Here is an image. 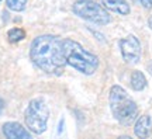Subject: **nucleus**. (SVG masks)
<instances>
[{
	"label": "nucleus",
	"instance_id": "obj_5",
	"mask_svg": "<svg viewBox=\"0 0 152 139\" xmlns=\"http://www.w3.org/2000/svg\"><path fill=\"white\" fill-rule=\"evenodd\" d=\"M49 118V110L48 106L42 101V100H33L30 101L26 114H24V119H26V125L27 128L37 135H41L47 131V122Z\"/></svg>",
	"mask_w": 152,
	"mask_h": 139
},
{
	"label": "nucleus",
	"instance_id": "obj_13",
	"mask_svg": "<svg viewBox=\"0 0 152 139\" xmlns=\"http://www.w3.org/2000/svg\"><path fill=\"white\" fill-rule=\"evenodd\" d=\"M138 3L144 9H152V0H138Z\"/></svg>",
	"mask_w": 152,
	"mask_h": 139
},
{
	"label": "nucleus",
	"instance_id": "obj_14",
	"mask_svg": "<svg viewBox=\"0 0 152 139\" xmlns=\"http://www.w3.org/2000/svg\"><path fill=\"white\" fill-rule=\"evenodd\" d=\"M62 127H64V119H61L59 121V128H58V132H59V134L62 132Z\"/></svg>",
	"mask_w": 152,
	"mask_h": 139
},
{
	"label": "nucleus",
	"instance_id": "obj_4",
	"mask_svg": "<svg viewBox=\"0 0 152 139\" xmlns=\"http://www.w3.org/2000/svg\"><path fill=\"white\" fill-rule=\"evenodd\" d=\"M72 11L77 17L99 25H106L111 23V16L109 14V11L93 0H77L72 6Z\"/></svg>",
	"mask_w": 152,
	"mask_h": 139
},
{
	"label": "nucleus",
	"instance_id": "obj_2",
	"mask_svg": "<svg viewBox=\"0 0 152 139\" xmlns=\"http://www.w3.org/2000/svg\"><path fill=\"white\" fill-rule=\"evenodd\" d=\"M64 45V55L68 65L79 70L83 75H93L99 68V58L94 54L89 52L82 47L79 42H76L71 38H65L62 41Z\"/></svg>",
	"mask_w": 152,
	"mask_h": 139
},
{
	"label": "nucleus",
	"instance_id": "obj_16",
	"mask_svg": "<svg viewBox=\"0 0 152 139\" xmlns=\"http://www.w3.org/2000/svg\"><path fill=\"white\" fill-rule=\"evenodd\" d=\"M118 139H132V138H130V136H127V135H123V136H120Z\"/></svg>",
	"mask_w": 152,
	"mask_h": 139
},
{
	"label": "nucleus",
	"instance_id": "obj_11",
	"mask_svg": "<svg viewBox=\"0 0 152 139\" xmlns=\"http://www.w3.org/2000/svg\"><path fill=\"white\" fill-rule=\"evenodd\" d=\"M24 38H26V32H24L23 28L14 27V28H11V30H9V32H7V39H9V42H11V44L20 42Z\"/></svg>",
	"mask_w": 152,
	"mask_h": 139
},
{
	"label": "nucleus",
	"instance_id": "obj_9",
	"mask_svg": "<svg viewBox=\"0 0 152 139\" xmlns=\"http://www.w3.org/2000/svg\"><path fill=\"white\" fill-rule=\"evenodd\" d=\"M102 3L106 10L113 11L120 16H128L131 11L130 4L125 0H102Z\"/></svg>",
	"mask_w": 152,
	"mask_h": 139
},
{
	"label": "nucleus",
	"instance_id": "obj_8",
	"mask_svg": "<svg viewBox=\"0 0 152 139\" xmlns=\"http://www.w3.org/2000/svg\"><path fill=\"white\" fill-rule=\"evenodd\" d=\"M134 134L137 135V138L140 139H148L152 134V119L151 117L145 114L137 119L135 125H134Z\"/></svg>",
	"mask_w": 152,
	"mask_h": 139
},
{
	"label": "nucleus",
	"instance_id": "obj_7",
	"mask_svg": "<svg viewBox=\"0 0 152 139\" xmlns=\"http://www.w3.org/2000/svg\"><path fill=\"white\" fill-rule=\"evenodd\" d=\"M3 134L7 139H31V135L27 129L18 122H6L3 125Z\"/></svg>",
	"mask_w": 152,
	"mask_h": 139
},
{
	"label": "nucleus",
	"instance_id": "obj_3",
	"mask_svg": "<svg viewBox=\"0 0 152 139\" xmlns=\"http://www.w3.org/2000/svg\"><path fill=\"white\" fill-rule=\"evenodd\" d=\"M110 108L114 118L123 125H130L138 115V107L130 94L120 86H113L109 94Z\"/></svg>",
	"mask_w": 152,
	"mask_h": 139
},
{
	"label": "nucleus",
	"instance_id": "obj_17",
	"mask_svg": "<svg viewBox=\"0 0 152 139\" xmlns=\"http://www.w3.org/2000/svg\"><path fill=\"white\" fill-rule=\"evenodd\" d=\"M148 25L152 28V17H149V20H148Z\"/></svg>",
	"mask_w": 152,
	"mask_h": 139
},
{
	"label": "nucleus",
	"instance_id": "obj_12",
	"mask_svg": "<svg viewBox=\"0 0 152 139\" xmlns=\"http://www.w3.org/2000/svg\"><path fill=\"white\" fill-rule=\"evenodd\" d=\"M6 4H7V7H9L10 10L20 13V11L26 10L27 0H6Z\"/></svg>",
	"mask_w": 152,
	"mask_h": 139
},
{
	"label": "nucleus",
	"instance_id": "obj_1",
	"mask_svg": "<svg viewBox=\"0 0 152 139\" xmlns=\"http://www.w3.org/2000/svg\"><path fill=\"white\" fill-rule=\"evenodd\" d=\"M62 41L64 39L51 34L37 37L30 47V59L45 73L61 75L66 65Z\"/></svg>",
	"mask_w": 152,
	"mask_h": 139
},
{
	"label": "nucleus",
	"instance_id": "obj_18",
	"mask_svg": "<svg viewBox=\"0 0 152 139\" xmlns=\"http://www.w3.org/2000/svg\"><path fill=\"white\" fill-rule=\"evenodd\" d=\"M0 3H1V0H0Z\"/></svg>",
	"mask_w": 152,
	"mask_h": 139
},
{
	"label": "nucleus",
	"instance_id": "obj_6",
	"mask_svg": "<svg viewBox=\"0 0 152 139\" xmlns=\"http://www.w3.org/2000/svg\"><path fill=\"white\" fill-rule=\"evenodd\" d=\"M118 45L124 62L130 65H135L140 62V59H141V42L135 35H132V34L127 35L125 38L120 39Z\"/></svg>",
	"mask_w": 152,
	"mask_h": 139
},
{
	"label": "nucleus",
	"instance_id": "obj_15",
	"mask_svg": "<svg viewBox=\"0 0 152 139\" xmlns=\"http://www.w3.org/2000/svg\"><path fill=\"white\" fill-rule=\"evenodd\" d=\"M3 107H4V103H3V100L0 98V112H1V110H3Z\"/></svg>",
	"mask_w": 152,
	"mask_h": 139
},
{
	"label": "nucleus",
	"instance_id": "obj_10",
	"mask_svg": "<svg viewBox=\"0 0 152 139\" xmlns=\"http://www.w3.org/2000/svg\"><path fill=\"white\" fill-rule=\"evenodd\" d=\"M131 87L135 91H141L147 87V77L141 70H134L131 73Z\"/></svg>",
	"mask_w": 152,
	"mask_h": 139
}]
</instances>
